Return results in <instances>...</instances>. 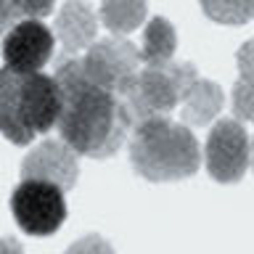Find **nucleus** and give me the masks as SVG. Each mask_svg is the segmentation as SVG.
<instances>
[{
  "label": "nucleus",
  "mask_w": 254,
  "mask_h": 254,
  "mask_svg": "<svg viewBox=\"0 0 254 254\" xmlns=\"http://www.w3.org/2000/svg\"><path fill=\"white\" fill-rule=\"evenodd\" d=\"M61 95L53 77L43 71L0 69V132L16 146H27L40 132L59 125Z\"/></svg>",
  "instance_id": "f03ea898"
},
{
  "label": "nucleus",
  "mask_w": 254,
  "mask_h": 254,
  "mask_svg": "<svg viewBox=\"0 0 254 254\" xmlns=\"http://www.w3.org/2000/svg\"><path fill=\"white\" fill-rule=\"evenodd\" d=\"M77 154L64 140H45L43 146L32 148L21 162L24 180H45L69 190L77 183Z\"/></svg>",
  "instance_id": "1a4fd4ad"
},
{
  "label": "nucleus",
  "mask_w": 254,
  "mask_h": 254,
  "mask_svg": "<svg viewBox=\"0 0 254 254\" xmlns=\"http://www.w3.org/2000/svg\"><path fill=\"white\" fill-rule=\"evenodd\" d=\"M140 51L135 48L130 40L125 37H106L95 40V43L85 51L79 59L85 74L93 82L103 85L106 90H114L125 95L127 85L132 82V77L140 71Z\"/></svg>",
  "instance_id": "423d86ee"
},
{
  "label": "nucleus",
  "mask_w": 254,
  "mask_h": 254,
  "mask_svg": "<svg viewBox=\"0 0 254 254\" xmlns=\"http://www.w3.org/2000/svg\"><path fill=\"white\" fill-rule=\"evenodd\" d=\"M222 109V90L217 82H209V79L193 77L183 93L180 101V114L183 122L190 127H201L209 125L212 117H217V111Z\"/></svg>",
  "instance_id": "9b49d317"
},
{
  "label": "nucleus",
  "mask_w": 254,
  "mask_h": 254,
  "mask_svg": "<svg viewBox=\"0 0 254 254\" xmlns=\"http://www.w3.org/2000/svg\"><path fill=\"white\" fill-rule=\"evenodd\" d=\"M209 178L217 183H236L252 164V143L238 119H220L212 127L204 148Z\"/></svg>",
  "instance_id": "0eeeda50"
},
{
  "label": "nucleus",
  "mask_w": 254,
  "mask_h": 254,
  "mask_svg": "<svg viewBox=\"0 0 254 254\" xmlns=\"http://www.w3.org/2000/svg\"><path fill=\"white\" fill-rule=\"evenodd\" d=\"M132 170L146 180L167 183L190 178L201 162L196 135L170 117L143 119L130 132Z\"/></svg>",
  "instance_id": "7ed1b4c3"
},
{
  "label": "nucleus",
  "mask_w": 254,
  "mask_h": 254,
  "mask_svg": "<svg viewBox=\"0 0 254 254\" xmlns=\"http://www.w3.org/2000/svg\"><path fill=\"white\" fill-rule=\"evenodd\" d=\"M95 29H98V19L95 11L85 0H66L56 19V35H59L66 59H74V53L87 51L95 43Z\"/></svg>",
  "instance_id": "9d476101"
},
{
  "label": "nucleus",
  "mask_w": 254,
  "mask_h": 254,
  "mask_svg": "<svg viewBox=\"0 0 254 254\" xmlns=\"http://www.w3.org/2000/svg\"><path fill=\"white\" fill-rule=\"evenodd\" d=\"M53 79L61 95V140L82 156L106 159L117 154L135 127L122 95L93 82L79 59H61Z\"/></svg>",
  "instance_id": "f257e3e1"
},
{
  "label": "nucleus",
  "mask_w": 254,
  "mask_h": 254,
  "mask_svg": "<svg viewBox=\"0 0 254 254\" xmlns=\"http://www.w3.org/2000/svg\"><path fill=\"white\" fill-rule=\"evenodd\" d=\"M238 82L233 87V111L241 122H254V40L238 48L236 53Z\"/></svg>",
  "instance_id": "f8f14e48"
},
{
  "label": "nucleus",
  "mask_w": 254,
  "mask_h": 254,
  "mask_svg": "<svg viewBox=\"0 0 254 254\" xmlns=\"http://www.w3.org/2000/svg\"><path fill=\"white\" fill-rule=\"evenodd\" d=\"M252 164H254V143H252Z\"/></svg>",
  "instance_id": "aec40b11"
},
{
  "label": "nucleus",
  "mask_w": 254,
  "mask_h": 254,
  "mask_svg": "<svg viewBox=\"0 0 254 254\" xmlns=\"http://www.w3.org/2000/svg\"><path fill=\"white\" fill-rule=\"evenodd\" d=\"M148 0H103L101 3V21L114 35H127L146 21Z\"/></svg>",
  "instance_id": "4468645a"
},
{
  "label": "nucleus",
  "mask_w": 254,
  "mask_h": 254,
  "mask_svg": "<svg viewBox=\"0 0 254 254\" xmlns=\"http://www.w3.org/2000/svg\"><path fill=\"white\" fill-rule=\"evenodd\" d=\"M13 3V11L19 16V21H27V19H43L53 11V0H11Z\"/></svg>",
  "instance_id": "dca6fc26"
},
{
  "label": "nucleus",
  "mask_w": 254,
  "mask_h": 254,
  "mask_svg": "<svg viewBox=\"0 0 254 254\" xmlns=\"http://www.w3.org/2000/svg\"><path fill=\"white\" fill-rule=\"evenodd\" d=\"M13 24H19V16H16V11H13V3L11 0H0V37H5Z\"/></svg>",
  "instance_id": "a211bd4d"
},
{
  "label": "nucleus",
  "mask_w": 254,
  "mask_h": 254,
  "mask_svg": "<svg viewBox=\"0 0 254 254\" xmlns=\"http://www.w3.org/2000/svg\"><path fill=\"white\" fill-rule=\"evenodd\" d=\"M178 48V35L175 27L162 16L148 21L146 32H143V48H140V59L143 64H170Z\"/></svg>",
  "instance_id": "ddd939ff"
},
{
  "label": "nucleus",
  "mask_w": 254,
  "mask_h": 254,
  "mask_svg": "<svg viewBox=\"0 0 254 254\" xmlns=\"http://www.w3.org/2000/svg\"><path fill=\"white\" fill-rule=\"evenodd\" d=\"M0 254H24V252H21V244L13 236H3L0 238Z\"/></svg>",
  "instance_id": "6ab92c4d"
},
{
  "label": "nucleus",
  "mask_w": 254,
  "mask_h": 254,
  "mask_svg": "<svg viewBox=\"0 0 254 254\" xmlns=\"http://www.w3.org/2000/svg\"><path fill=\"white\" fill-rule=\"evenodd\" d=\"M56 37L53 32L37 19L13 24L3 37V59L8 69L16 71H40L51 61Z\"/></svg>",
  "instance_id": "6e6552de"
},
{
  "label": "nucleus",
  "mask_w": 254,
  "mask_h": 254,
  "mask_svg": "<svg viewBox=\"0 0 254 254\" xmlns=\"http://www.w3.org/2000/svg\"><path fill=\"white\" fill-rule=\"evenodd\" d=\"M66 254H114V249H111V244L106 238L93 233V236H85L79 241H74L66 249Z\"/></svg>",
  "instance_id": "f3484780"
},
{
  "label": "nucleus",
  "mask_w": 254,
  "mask_h": 254,
  "mask_svg": "<svg viewBox=\"0 0 254 254\" xmlns=\"http://www.w3.org/2000/svg\"><path fill=\"white\" fill-rule=\"evenodd\" d=\"M196 74L193 64H146L122 95L135 125L143 119L167 117L172 109H178L188 82Z\"/></svg>",
  "instance_id": "20e7f679"
},
{
  "label": "nucleus",
  "mask_w": 254,
  "mask_h": 254,
  "mask_svg": "<svg viewBox=\"0 0 254 254\" xmlns=\"http://www.w3.org/2000/svg\"><path fill=\"white\" fill-rule=\"evenodd\" d=\"M11 212L29 236H51L66 220L64 190L45 180H21L11 193Z\"/></svg>",
  "instance_id": "39448f33"
},
{
  "label": "nucleus",
  "mask_w": 254,
  "mask_h": 254,
  "mask_svg": "<svg viewBox=\"0 0 254 254\" xmlns=\"http://www.w3.org/2000/svg\"><path fill=\"white\" fill-rule=\"evenodd\" d=\"M204 13L217 24H246L254 16V0H198Z\"/></svg>",
  "instance_id": "2eb2a0df"
}]
</instances>
